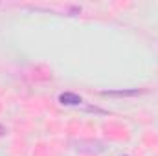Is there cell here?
I'll list each match as a JSON object with an SVG mask.
<instances>
[{"label":"cell","mask_w":158,"mask_h":156,"mask_svg":"<svg viewBox=\"0 0 158 156\" xmlns=\"http://www.w3.org/2000/svg\"><path fill=\"white\" fill-rule=\"evenodd\" d=\"M59 103L64 105V107H81L83 105V99L79 97L77 94H72V92H64L59 96Z\"/></svg>","instance_id":"obj_1"},{"label":"cell","mask_w":158,"mask_h":156,"mask_svg":"<svg viewBox=\"0 0 158 156\" xmlns=\"http://www.w3.org/2000/svg\"><path fill=\"white\" fill-rule=\"evenodd\" d=\"M107 96H136L138 90H131V92H125V90H118V92H103Z\"/></svg>","instance_id":"obj_2"},{"label":"cell","mask_w":158,"mask_h":156,"mask_svg":"<svg viewBox=\"0 0 158 156\" xmlns=\"http://www.w3.org/2000/svg\"><path fill=\"white\" fill-rule=\"evenodd\" d=\"M123 156H127V154H123Z\"/></svg>","instance_id":"obj_3"}]
</instances>
